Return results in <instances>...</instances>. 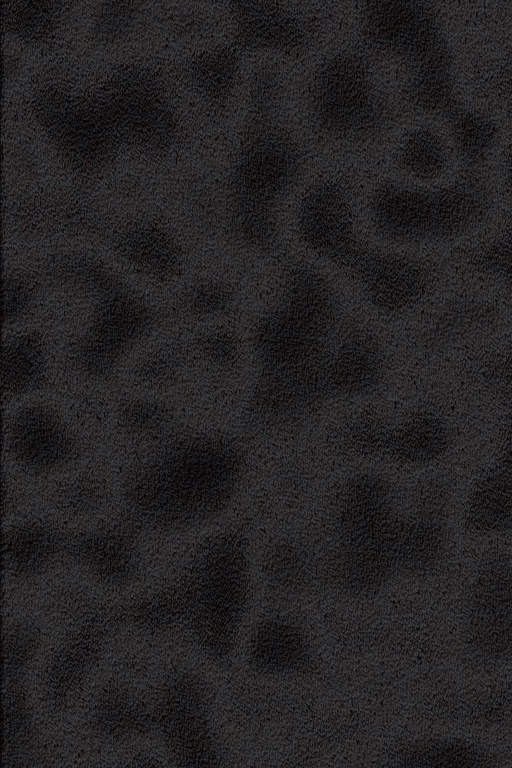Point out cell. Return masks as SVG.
<instances>
[{
	"label": "cell",
	"mask_w": 512,
	"mask_h": 768,
	"mask_svg": "<svg viewBox=\"0 0 512 768\" xmlns=\"http://www.w3.org/2000/svg\"><path fill=\"white\" fill-rule=\"evenodd\" d=\"M243 471L240 449L228 439L185 435L161 445L129 472L126 510L140 526L176 532L218 516Z\"/></svg>",
	"instance_id": "obj_1"
},
{
	"label": "cell",
	"mask_w": 512,
	"mask_h": 768,
	"mask_svg": "<svg viewBox=\"0 0 512 768\" xmlns=\"http://www.w3.org/2000/svg\"><path fill=\"white\" fill-rule=\"evenodd\" d=\"M190 576L191 630L211 659L224 662L235 648L251 595L243 535L234 533L212 541Z\"/></svg>",
	"instance_id": "obj_2"
},
{
	"label": "cell",
	"mask_w": 512,
	"mask_h": 768,
	"mask_svg": "<svg viewBox=\"0 0 512 768\" xmlns=\"http://www.w3.org/2000/svg\"><path fill=\"white\" fill-rule=\"evenodd\" d=\"M334 304L324 281L300 270L290 279L284 305L264 319L255 335L263 369L305 365L326 359Z\"/></svg>",
	"instance_id": "obj_3"
},
{
	"label": "cell",
	"mask_w": 512,
	"mask_h": 768,
	"mask_svg": "<svg viewBox=\"0 0 512 768\" xmlns=\"http://www.w3.org/2000/svg\"><path fill=\"white\" fill-rule=\"evenodd\" d=\"M311 96L316 122L330 135L365 136L382 120L367 65L356 54H339L325 62L315 76Z\"/></svg>",
	"instance_id": "obj_4"
},
{
	"label": "cell",
	"mask_w": 512,
	"mask_h": 768,
	"mask_svg": "<svg viewBox=\"0 0 512 768\" xmlns=\"http://www.w3.org/2000/svg\"><path fill=\"white\" fill-rule=\"evenodd\" d=\"M300 165V153L291 138L260 121L248 134L237 161L235 213L273 215L276 200L294 182Z\"/></svg>",
	"instance_id": "obj_5"
},
{
	"label": "cell",
	"mask_w": 512,
	"mask_h": 768,
	"mask_svg": "<svg viewBox=\"0 0 512 768\" xmlns=\"http://www.w3.org/2000/svg\"><path fill=\"white\" fill-rule=\"evenodd\" d=\"M466 640L489 662L512 659V560L497 556L478 569L468 592Z\"/></svg>",
	"instance_id": "obj_6"
},
{
	"label": "cell",
	"mask_w": 512,
	"mask_h": 768,
	"mask_svg": "<svg viewBox=\"0 0 512 768\" xmlns=\"http://www.w3.org/2000/svg\"><path fill=\"white\" fill-rule=\"evenodd\" d=\"M203 683L191 674H177L163 687L154 721L183 765L214 766L220 753L209 722Z\"/></svg>",
	"instance_id": "obj_7"
},
{
	"label": "cell",
	"mask_w": 512,
	"mask_h": 768,
	"mask_svg": "<svg viewBox=\"0 0 512 768\" xmlns=\"http://www.w3.org/2000/svg\"><path fill=\"white\" fill-rule=\"evenodd\" d=\"M11 460L25 473L47 476L60 472L79 455V440L54 408L30 405L17 411L5 430Z\"/></svg>",
	"instance_id": "obj_8"
},
{
	"label": "cell",
	"mask_w": 512,
	"mask_h": 768,
	"mask_svg": "<svg viewBox=\"0 0 512 768\" xmlns=\"http://www.w3.org/2000/svg\"><path fill=\"white\" fill-rule=\"evenodd\" d=\"M444 197H430L395 186L380 189L373 200V216L379 230L400 240L444 238L464 230L468 206L445 205Z\"/></svg>",
	"instance_id": "obj_9"
},
{
	"label": "cell",
	"mask_w": 512,
	"mask_h": 768,
	"mask_svg": "<svg viewBox=\"0 0 512 768\" xmlns=\"http://www.w3.org/2000/svg\"><path fill=\"white\" fill-rule=\"evenodd\" d=\"M149 322L150 314L143 304L120 289L111 288L97 311L93 327L77 348L78 368L88 377L110 376Z\"/></svg>",
	"instance_id": "obj_10"
},
{
	"label": "cell",
	"mask_w": 512,
	"mask_h": 768,
	"mask_svg": "<svg viewBox=\"0 0 512 768\" xmlns=\"http://www.w3.org/2000/svg\"><path fill=\"white\" fill-rule=\"evenodd\" d=\"M250 667L266 676H293L307 673L314 665L308 634L293 617L269 615L255 626L248 644Z\"/></svg>",
	"instance_id": "obj_11"
},
{
	"label": "cell",
	"mask_w": 512,
	"mask_h": 768,
	"mask_svg": "<svg viewBox=\"0 0 512 768\" xmlns=\"http://www.w3.org/2000/svg\"><path fill=\"white\" fill-rule=\"evenodd\" d=\"M137 538L127 527L97 529L69 541L68 552L82 568L103 584H130L140 570Z\"/></svg>",
	"instance_id": "obj_12"
},
{
	"label": "cell",
	"mask_w": 512,
	"mask_h": 768,
	"mask_svg": "<svg viewBox=\"0 0 512 768\" xmlns=\"http://www.w3.org/2000/svg\"><path fill=\"white\" fill-rule=\"evenodd\" d=\"M304 240L319 253L346 259L353 253L349 205L343 191L324 183L304 199L300 214Z\"/></svg>",
	"instance_id": "obj_13"
},
{
	"label": "cell",
	"mask_w": 512,
	"mask_h": 768,
	"mask_svg": "<svg viewBox=\"0 0 512 768\" xmlns=\"http://www.w3.org/2000/svg\"><path fill=\"white\" fill-rule=\"evenodd\" d=\"M355 264L371 301L385 310L413 304L428 286L424 268L406 258L362 255Z\"/></svg>",
	"instance_id": "obj_14"
},
{
	"label": "cell",
	"mask_w": 512,
	"mask_h": 768,
	"mask_svg": "<svg viewBox=\"0 0 512 768\" xmlns=\"http://www.w3.org/2000/svg\"><path fill=\"white\" fill-rule=\"evenodd\" d=\"M234 10L237 37L245 47L295 52L306 44L304 22L275 3L241 2Z\"/></svg>",
	"instance_id": "obj_15"
},
{
	"label": "cell",
	"mask_w": 512,
	"mask_h": 768,
	"mask_svg": "<svg viewBox=\"0 0 512 768\" xmlns=\"http://www.w3.org/2000/svg\"><path fill=\"white\" fill-rule=\"evenodd\" d=\"M69 541L51 525L29 520L10 527L4 535V563L11 576L26 580L39 576L68 552Z\"/></svg>",
	"instance_id": "obj_16"
},
{
	"label": "cell",
	"mask_w": 512,
	"mask_h": 768,
	"mask_svg": "<svg viewBox=\"0 0 512 768\" xmlns=\"http://www.w3.org/2000/svg\"><path fill=\"white\" fill-rule=\"evenodd\" d=\"M423 13L407 3L372 2L364 12V32L376 48L396 54L417 52L424 37Z\"/></svg>",
	"instance_id": "obj_17"
},
{
	"label": "cell",
	"mask_w": 512,
	"mask_h": 768,
	"mask_svg": "<svg viewBox=\"0 0 512 768\" xmlns=\"http://www.w3.org/2000/svg\"><path fill=\"white\" fill-rule=\"evenodd\" d=\"M393 516L387 483L373 476L355 478L341 498L337 536L372 529Z\"/></svg>",
	"instance_id": "obj_18"
},
{
	"label": "cell",
	"mask_w": 512,
	"mask_h": 768,
	"mask_svg": "<svg viewBox=\"0 0 512 768\" xmlns=\"http://www.w3.org/2000/svg\"><path fill=\"white\" fill-rule=\"evenodd\" d=\"M382 368L380 351L372 340L349 338L329 365L330 390L346 395L369 392L379 384Z\"/></svg>",
	"instance_id": "obj_19"
},
{
	"label": "cell",
	"mask_w": 512,
	"mask_h": 768,
	"mask_svg": "<svg viewBox=\"0 0 512 768\" xmlns=\"http://www.w3.org/2000/svg\"><path fill=\"white\" fill-rule=\"evenodd\" d=\"M467 525L482 533L512 530V471L500 465L487 473L472 491Z\"/></svg>",
	"instance_id": "obj_20"
},
{
	"label": "cell",
	"mask_w": 512,
	"mask_h": 768,
	"mask_svg": "<svg viewBox=\"0 0 512 768\" xmlns=\"http://www.w3.org/2000/svg\"><path fill=\"white\" fill-rule=\"evenodd\" d=\"M92 721L98 734L121 741L145 733L154 720L133 693L121 686H111L98 696Z\"/></svg>",
	"instance_id": "obj_21"
},
{
	"label": "cell",
	"mask_w": 512,
	"mask_h": 768,
	"mask_svg": "<svg viewBox=\"0 0 512 768\" xmlns=\"http://www.w3.org/2000/svg\"><path fill=\"white\" fill-rule=\"evenodd\" d=\"M397 765L429 767H482L496 765V756L483 746L459 738L418 740L403 745Z\"/></svg>",
	"instance_id": "obj_22"
},
{
	"label": "cell",
	"mask_w": 512,
	"mask_h": 768,
	"mask_svg": "<svg viewBox=\"0 0 512 768\" xmlns=\"http://www.w3.org/2000/svg\"><path fill=\"white\" fill-rule=\"evenodd\" d=\"M447 444V431L440 419L421 413L394 432H386L384 449L404 462L423 464L441 456Z\"/></svg>",
	"instance_id": "obj_23"
},
{
	"label": "cell",
	"mask_w": 512,
	"mask_h": 768,
	"mask_svg": "<svg viewBox=\"0 0 512 768\" xmlns=\"http://www.w3.org/2000/svg\"><path fill=\"white\" fill-rule=\"evenodd\" d=\"M263 573L273 591L287 596L307 592L320 577L310 553L294 542L272 547L264 559Z\"/></svg>",
	"instance_id": "obj_24"
},
{
	"label": "cell",
	"mask_w": 512,
	"mask_h": 768,
	"mask_svg": "<svg viewBox=\"0 0 512 768\" xmlns=\"http://www.w3.org/2000/svg\"><path fill=\"white\" fill-rule=\"evenodd\" d=\"M96 642L81 640L55 658L46 678V691L54 704H64L84 680L96 656Z\"/></svg>",
	"instance_id": "obj_25"
},
{
	"label": "cell",
	"mask_w": 512,
	"mask_h": 768,
	"mask_svg": "<svg viewBox=\"0 0 512 768\" xmlns=\"http://www.w3.org/2000/svg\"><path fill=\"white\" fill-rule=\"evenodd\" d=\"M45 356L38 339L25 336L10 343L3 353V386L9 394L25 393L40 383Z\"/></svg>",
	"instance_id": "obj_26"
},
{
	"label": "cell",
	"mask_w": 512,
	"mask_h": 768,
	"mask_svg": "<svg viewBox=\"0 0 512 768\" xmlns=\"http://www.w3.org/2000/svg\"><path fill=\"white\" fill-rule=\"evenodd\" d=\"M4 764L16 766L34 744L32 716L20 685L7 686L4 692Z\"/></svg>",
	"instance_id": "obj_27"
},
{
	"label": "cell",
	"mask_w": 512,
	"mask_h": 768,
	"mask_svg": "<svg viewBox=\"0 0 512 768\" xmlns=\"http://www.w3.org/2000/svg\"><path fill=\"white\" fill-rule=\"evenodd\" d=\"M174 423L172 410L149 400H133L125 403L118 412L120 431L137 441H158L171 430Z\"/></svg>",
	"instance_id": "obj_28"
},
{
	"label": "cell",
	"mask_w": 512,
	"mask_h": 768,
	"mask_svg": "<svg viewBox=\"0 0 512 768\" xmlns=\"http://www.w3.org/2000/svg\"><path fill=\"white\" fill-rule=\"evenodd\" d=\"M108 498L107 480L99 473L84 472L57 488L54 505L63 514L85 517L99 512Z\"/></svg>",
	"instance_id": "obj_29"
},
{
	"label": "cell",
	"mask_w": 512,
	"mask_h": 768,
	"mask_svg": "<svg viewBox=\"0 0 512 768\" xmlns=\"http://www.w3.org/2000/svg\"><path fill=\"white\" fill-rule=\"evenodd\" d=\"M39 631L32 624L21 622L4 633L3 682L7 686L20 685L39 646Z\"/></svg>",
	"instance_id": "obj_30"
},
{
	"label": "cell",
	"mask_w": 512,
	"mask_h": 768,
	"mask_svg": "<svg viewBox=\"0 0 512 768\" xmlns=\"http://www.w3.org/2000/svg\"><path fill=\"white\" fill-rule=\"evenodd\" d=\"M202 83L209 96L217 102L229 95L238 71V57L234 50L224 49L209 55L203 63Z\"/></svg>",
	"instance_id": "obj_31"
},
{
	"label": "cell",
	"mask_w": 512,
	"mask_h": 768,
	"mask_svg": "<svg viewBox=\"0 0 512 768\" xmlns=\"http://www.w3.org/2000/svg\"><path fill=\"white\" fill-rule=\"evenodd\" d=\"M485 315L488 313L482 304L474 302L453 304L437 320L433 338L437 343L447 342L450 337L458 336L465 328L473 327L479 320H484Z\"/></svg>",
	"instance_id": "obj_32"
},
{
	"label": "cell",
	"mask_w": 512,
	"mask_h": 768,
	"mask_svg": "<svg viewBox=\"0 0 512 768\" xmlns=\"http://www.w3.org/2000/svg\"><path fill=\"white\" fill-rule=\"evenodd\" d=\"M449 502L447 486L440 480H431L424 484L417 495L418 515L442 521Z\"/></svg>",
	"instance_id": "obj_33"
},
{
	"label": "cell",
	"mask_w": 512,
	"mask_h": 768,
	"mask_svg": "<svg viewBox=\"0 0 512 768\" xmlns=\"http://www.w3.org/2000/svg\"><path fill=\"white\" fill-rule=\"evenodd\" d=\"M278 81L276 75L268 70L258 73L252 86L253 112L258 119H263L273 109L278 97Z\"/></svg>",
	"instance_id": "obj_34"
},
{
	"label": "cell",
	"mask_w": 512,
	"mask_h": 768,
	"mask_svg": "<svg viewBox=\"0 0 512 768\" xmlns=\"http://www.w3.org/2000/svg\"><path fill=\"white\" fill-rule=\"evenodd\" d=\"M27 281L21 277H11L4 285L5 319L10 320L21 314L29 304L31 289Z\"/></svg>",
	"instance_id": "obj_35"
},
{
	"label": "cell",
	"mask_w": 512,
	"mask_h": 768,
	"mask_svg": "<svg viewBox=\"0 0 512 768\" xmlns=\"http://www.w3.org/2000/svg\"><path fill=\"white\" fill-rule=\"evenodd\" d=\"M228 291L215 284L198 287L191 296V305L198 313H214L224 309L229 303Z\"/></svg>",
	"instance_id": "obj_36"
},
{
	"label": "cell",
	"mask_w": 512,
	"mask_h": 768,
	"mask_svg": "<svg viewBox=\"0 0 512 768\" xmlns=\"http://www.w3.org/2000/svg\"><path fill=\"white\" fill-rule=\"evenodd\" d=\"M488 269L501 276L512 295V247L500 246L492 248L485 255Z\"/></svg>",
	"instance_id": "obj_37"
},
{
	"label": "cell",
	"mask_w": 512,
	"mask_h": 768,
	"mask_svg": "<svg viewBox=\"0 0 512 768\" xmlns=\"http://www.w3.org/2000/svg\"><path fill=\"white\" fill-rule=\"evenodd\" d=\"M205 352L219 364H229L235 358L236 347L225 335L211 337L205 344Z\"/></svg>",
	"instance_id": "obj_38"
},
{
	"label": "cell",
	"mask_w": 512,
	"mask_h": 768,
	"mask_svg": "<svg viewBox=\"0 0 512 768\" xmlns=\"http://www.w3.org/2000/svg\"><path fill=\"white\" fill-rule=\"evenodd\" d=\"M493 376L499 384L512 391V358L505 360L499 366H495Z\"/></svg>",
	"instance_id": "obj_39"
},
{
	"label": "cell",
	"mask_w": 512,
	"mask_h": 768,
	"mask_svg": "<svg viewBox=\"0 0 512 768\" xmlns=\"http://www.w3.org/2000/svg\"><path fill=\"white\" fill-rule=\"evenodd\" d=\"M501 465L512 471V420L506 428Z\"/></svg>",
	"instance_id": "obj_40"
}]
</instances>
